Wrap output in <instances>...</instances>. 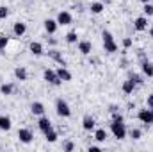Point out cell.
Wrapping results in <instances>:
<instances>
[{
  "label": "cell",
  "mask_w": 153,
  "mask_h": 152,
  "mask_svg": "<svg viewBox=\"0 0 153 152\" xmlns=\"http://www.w3.org/2000/svg\"><path fill=\"white\" fill-rule=\"evenodd\" d=\"M102 38H103V48H105L107 54H114V52H117V43L114 41L112 34H111L109 31H103V32H102Z\"/></svg>",
  "instance_id": "cell-1"
},
{
  "label": "cell",
  "mask_w": 153,
  "mask_h": 152,
  "mask_svg": "<svg viewBox=\"0 0 153 152\" xmlns=\"http://www.w3.org/2000/svg\"><path fill=\"white\" fill-rule=\"evenodd\" d=\"M111 131H112L114 138H117V140H125L126 134H128V131H126V127H125L123 122H112L111 123Z\"/></svg>",
  "instance_id": "cell-2"
},
{
  "label": "cell",
  "mask_w": 153,
  "mask_h": 152,
  "mask_svg": "<svg viewBox=\"0 0 153 152\" xmlns=\"http://www.w3.org/2000/svg\"><path fill=\"white\" fill-rule=\"evenodd\" d=\"M55 111H57L59 116H62V118L71 116V109H70L68 102H66V100H62V99H57V102H55Z\"/></svg>",
  "instance_id": "cell-3"
},
{
  "label": "cell",
  "mask_w": 153,
  "mask_h": 152,
  "mask_svg": "<svg viewBox=\"0 0 153 152\" xmlns=\"http://www.w3.org/2000/svg\"><path fill=\"white\" fill-rule=\"evenodd\" d=\"M43 77H45V81L48 82V84H52V86H59L62 81L59 79L57 75V70H50V68H46L45 72H43Z\"/></svg>",
  "instance_id": "cell-4"
},
{
  "label": "cell",
  "mask_w": 153,
  "mask_h": 152,
  "mask_svg": "<svg viewBox=\"0 0 153 152\" xmlns=\"http://www.w3.org/2000/svg\"><path fill=\"white\" fill-rule=\"evenodd\" d=\"M137 118L143 122V123H146V125H152L153 123V111L150 108H146V109H141L139 113H137Z\"/></svg>",
  "instance_id": "cell-5"
},
{
  "label": "cell",
  "mask_w": 153,
  "mask_h": 152,
  "mask_svg": "<svg viewBox=\"0 0 153 152\" xmlns=\"http://www.w3.org/2000/svg\"><path fill=\"white\" fill-rule=\"evenodd\" d=\"M71 22H73L71 13H68V11H61V13L57 14V23H59V25H71Z\"/></svg>",
  "instance_id": "cell-6"
},
{
  "label": "cell",
  "mask_w": 153,
  "mask_h": 152,
  "mask_svg": "<svg viewBox=\"0 0 153 152\" xmlns=\"http://www.w3.org/2000/svg\"><path fill=\"white\" fill-rule=\"evenodd\" d=\"M134 29L139 31V32L146 31V29H148V16H139V18H135V20H134Z\"/></svg>",
  "instance_id": "cell-7"
},
{
  "label": "cell",
  "mask_w": 153,
  "mask_h": 152,
  "mask_svg": "<svg viewBox=\"0 0 153 152\" xmlns=\"http://www.w3.org/2000/svg\"><path fill=\"white\" fill-rule=\"evenodd\" d=\"M18 138H20V141H22V143L29 145V143L32 141L34 134H32V132H30L29 129H20V131H18Z\"/></svg>",
  "instance_id": "cell-8"
},
{
  "label": "cell",
  "mask_w": 153,
  "mask_h": 152,
  "mask_svg": "<svg viewBox=\"0 0 153 152\" xmlns=\"http://www.w3.org/2000/svg\"><path fill=\"white\" fill-rule=\"evenodd\" d=\"M48 56L55 61V63H59L61 66H66V59L62 57V54L57 50V48H52V50H48Z\"/></svg>",
  "instance_id": "cell-9"
},
{
  "label": "cell",
  "mask_w": 153,
  "mask_h": 152,
  "mask_svg": "<svg viewBox=\"0 0 153 152\" xmlns=\"http://www.w3.org/2000/svg\"><path fill=\"white\" fill-rule=\"evenodd\" d=\"M38 127H39V131L45 134L46 131H50L52 129V122H50V118H46V116H43L41 114V118H39V122H38Z\"/></svg>",
  "instance_id": "cell-10"
},
{
  "label": "cell",
  "mask_w": 153,
  "mask_h": 152,
  "mask_svg": "<svg viewBox=\"0 0 153 152\" xmlns=\"http://www.w3.org/2000/svg\"><path fill=\"white\" fill-rule=\"evenodd\" d=\"M57 27H59L57 20H52V18H46V20H45V31H46L48 34H55Z\"/></svg>",
  "instance_id": "cell-11"
},
{
  "label": "cell",
  "mask_w": 153,
  "mask_h": 152,
  "mask_svg": "<svg viewBox=\"0 0 153 152\" xmlns=\"http://www.w3.org/2000/svg\"><path fill=\"white\" fill-rule=\"evenodd\" d=\"M78 52H80L82 56H89V54L93 52L91 41H78Z\"/></svg>",
  "instance_id": "cell-12"
},
{
  "label": "cell",
  "mask_w": 153,
  "mask_h": 152,
  "mask_svg": "<svg viewBox=\"0 0 153 152\" xmlns=\"http://www.w3.org/2000/svg\"><path fill=\"white\" fill-rule=\"evenodd\" d=\"M94 125H96V122H94V118H93V116L85 114V116L82 118V127H84L85 131H93V129H94Z\"/></svg>",
  "instance_id": "cell-13"
},
{
  "label": "cell",
  "mask_w": 153,
  "mask_h": 152,
  "mask_svg": "<svg viewBox=\"0 0 153 152\" xmlns=\"http://www.w3.org/2000/svg\"><path fill=\"white\" fill-rule=\"evenodd\" d=\"M13 32H14L18 38H22V36L27 32V25H25L23 22H16V23H14V27H13Z\"/></svg>",
  "instance_id": "cell-14"
},
{
  "label": "cell",
  "mask_w": 153,
  "mask_h": 152,
  "mask_svg": "<svg viewBox=\"0 0 153 152\" xmlns=\"http://www.w3.org/2000/svg\"><path fill=\"white\" fill-rule=\"evenodd\" d=\"M57 75H59V79H61L62 82H68V81H71V72H70L66 66H61V68L57 70Z\"/></svg>",
  "instance_id": "cell-15"
},
{
  "label": "cell",
  "mask_w": 153,
  "mask_h": 152,
  "mask_svg": "<svg viewBox=\"0 0 153 152\" xmlns=\"http://www.w3.org/2000/svg\"><path fill=\"white\" fill-rule=\"evenodd\" d=\"M121 90H123V93H125V95H130V93H134V90H135V82H134L132 79H128V81H125V82H123Z\"/></svg>",
  "instance_id": "cell-16"
},
{
  "label": "cell",
  "mask_w": 153,
  "mask_h": 152,
  "mask_svg": "<svg viewBox=\"0 0 153 152\" xmlns=\"http://www.w3.org/2000/svg\"><path fill=\"white\" fill-rule=\"evenodd\" d=\"M11 127H13L11 118H9V116H5V114H2V116H0V131H9Z\"/></svg>",
  "instance_id": "cell-17"
},
{
  "label": "cell",
  "mask_w": 153,
  "mask_h": 152,
  "mask_svg": "<svg viewBox=\"0 0 153 152\" xmlns=\"http://www.w3.org/2000/svg\"><path fill=\"white\" fill-rule=\"evenodd\" d=\"M29 50H30L34 56H41V54H43V45H41L39 41H32V43L29 45Z\"/></svg>",
  "instance_id": "cell-18"
},
{
  "label": "cell",
  "mask_w": 153,
  "mask_h": 152,
  "mask_svg": "<svg viewBox=\"0 0 153 152\" xmlns=\"http://www.w3.org/2000/svg\"><path fill=\"white\" fill-rule=\"evenodd\" d=\"M141 68H143V74H144V75L153 77V63H150V61H143Z\"/></svg>",
  "instance_id": "cell-19"
},
{
  "label": "cell",
  "mask_w": 153,
  "mask_h": 152,
  "mask_svg": "<svg viewBox=\"0 0 153 152\" xmlns=\"http://www.w3.org/2000/svg\"><path fill=\"white\" fill-rule=\"evenodd\" d=\"M89 9H91V13H93V14H100V13H103L105 5H103L102 2H93V4L89 5Z\"/></svg>",
  "instance_id": "cell-20"
},
{
  "label": "cell",
  "mask_w": 153,
  "mask_h": 152,
  "mask_svg": "<svg viewBox=\"0 0 153 152\" xmlns=\"http://www.w3.org/2000/svg\"><path fill=\"white\" fill-rule=\"evenodd\" d=\"M107 138H109V134H107L105 129H96V131H94V140H96V141L102 143V141H105Z\"/></svg>",
  "instance_id": "cell-21"
},
{
  "label": "cell",
  "mask_w": 153,
  "mask_h": 152,
  "mask_svg": "<svg viewBox=\"0 0 153 152\" xmlns=\"http://www.w3.org/2000/svg\"><path fill=\"white\" fill-rule=\"evenodd\" d=\"M14 77H16L18 81H27V70H25L23 66H16V68H14Z\"/></svg>",
  "instance_id": "cell-22"
},
{
  "label": "cell",
  "mask_w": 153,
  "mask_h": 152,
  "mask_svg": "<svg viewBox=\"0 0 153 152\" xmlns=\"http://www.w3.org/2000/svg\"><path fill=\"white\" fill-rule=\"evenodd\" d=\"M30 111H32V114H38V116H41V114L45 113V106H43L41 102H32Z\"/></svg>",
  "instance_id": "cell-23"
},
{
  "label": "cell",
  "mask_w": 153,
  "mask_h": 152,
  "mask_svg": "<svg viewBox=\"0 0 153 152\" xmlns=\"http://www.w3.org/2000/svg\"><path fill=\"white\" fill-rule=\"evenodd\" d=\"M45 138H46L48 143H55V141H57V132H55L53 129H50V131L45 132Z\"/></svg>",
  "instance_id": "cell-24"
},
{
  "label": "cell",
  "mask_w": 153,
  "mask_h": 152,
  "mask_svg": "<svg viewBox=\"0 0 153 152\" xmlns=\"http://www.w3.org/2000/svg\"><path fill=\"white\" fill-rule=\"evenodd\" d=\"M13 90H14L13 84H2V86H0V93H2V95H11Z\"/></svg>",
  "instance_id": "cell-25"
},
{
  "label": "cell",
  "mask_w": 153,
  "mask_h": 152,
  "mask_svg": "<svg viewBox=\"0 0 153 152\" xmlns=\"http://www.w3.org/2000/svg\"><path fill=\"white\" fill-rule=\"evenodd\" d=\"M66 41H68L70 45H73V43H76V41H78V34H76L75 31H70V32L66 34Z\"/></svg>",
  "instance_id": "cell-26"
},
{
  "label": "cell",
  "mask_w": 153,
  "mask_h": 152,
  "mask_svg": "<svg viewBox=\"0 0 153 152\" xmlns=\"http://www.w3.org/2000/svg\"><path fill=\"white\" fill-rule=\"evenodd\" d=\"M143 11H144V16H153V4L152 2H146Z\"/></svg>",
  "instance_id": "cell-27"
},
{
  "label": "cell",
  "mask_w": 153,
  "mask_h": 152,
  "mask_svg": "<svg viewBox=\"0 0 153 152\" xmlns=\"http://www.w3.org/2000/svg\"><path fill=\"white\" fill-rule=\"evenodd\" d=\"M128 134H130V138H132V140H141V136H143L141 129H132Z\"/></svg>",
  "instance_id": "cell-28"
},
{
  "label": "cell",
  "mask_w": 153,
  "mask_h": 152,
  "mask_svg": "<svg viewBox=\"0 0 153 152\" xmlns=\"http://www.w3.org/2000/svg\"><path fill=\"white\" fill-rule=\"evenodd\" d=\"M128 79H132V81L135 82V86H141V84L144 82V81H143V77L137 75V74H130V77H128Z\"/></svg>",
  "instance_id": "cell-29"
},
{
  "label": "cell",
  "mask_w": 153,
  "mask_h": 152,
  "mask_svg": "<svg viewBox=\"0 0 153 152\" xmlns=\"http://www.w3.org/2000/svg\"><path fill=\"white\" fill-rule=\"evenodd\" d=\"M7 45H9V38L7 36H0V50H5Z\"/></svg>",
  "instance_id": "cell-30"
},
{
  "label": "cell",
  "mask_w": 153,
  "mask_h": 152,
  "mask_svg": "<svg viewBox=\"0 0 153 152\" xmlns=\"http://www.w3.org/2000/svg\"><path fill=\"white\" fill-rule=\"evenodd\" d=\"M7 14H9V9L5 5H0V20H5Z\"/></svg>",
  "instance_id": "cell-31"
},
{
  "label": "cell",
  "mask_w": 153,
  "mask_h": 152,
  "mask_svg": "<svg viewBox=\"0 0 153 152\" xmlns=\"http://www.w3.org/2000/svg\"><path fill=\"white\" fill-rule=\"evenodd\" d=\"M73 149H75V145H73L71 141H66V143L62 145V150H64V152H71Z\"/></svg>",
  "instance_id": "cell-32"
},
{
  "label": "cell",
  "mask_w": 153,
  "mask_h": 152,
  "mask_svg": "<svg viewBox=\"0 0 153 152\" xmlns=\"http://www.w3.org/2000/svg\"><path fill=\"white\" fill-rule=\"evenodd\" d=\"M112 122H123V114L117 113V111H112Z\"/></svg>",
  "instance_id": "cell-33"
},
{
  "label": "cell",
  "mask_w": 153,
  "mask_h": 152,
  "mask_svg": "<svg viewBox=\"0 0 153 152\" xmlns=\"http://www.w3.org/2000/svg\"><path fill=\"white\" fill-rule=\"evenodd\" d=\"M146 108H150L153 111V95H148V99H146Z\"/></svg>",
  "instance_id": "cell-34"
},
{
  "label": "cell",
  "mask_w": 153,
  "mask_h": 152,
  "mask_svg": "<svg viewBox=\"0 0 153 152\" xmlns=\"http://www.w3.org/2000/svg\"><path fill=\"white\" fill-rule=\"evenodd\" d=\"M123 47H125V48H130V47H132V39L125 38V39H123Z\"/></svg>",
  "instance_id": "cell-35"
},
{
  "label": "cell",
  "mask_w": 153,
  "mask_h": 152,
  "mask_svg": "<svg viewBox=\"0 0 153 152\" xmlns=\"http://www.w3.org/2000/svg\"><path fill=\"white\" fill-rule=\"evenodd\" d=\"M48 43H50L52 47H55V45H57V39L55 38H48Z\"/></svg>",
  "instance_id": "cell-36"
},
{
  "label": "cell",
  "mask_w": 153,
  "mask_h": 152,
  "mask_svg": "<svg viewBox=\"0 0 153 152\" xmlns=\"http://www.w3.org/2000/svg\"><path fill=\"white\" fill-rule=\"evenodd\" d=\"M89 150H91V152H100L102 149H100V147H96V145H93V147H89Z\"/></svg>",
  "instance_id": "cell-37"
},
{
  "label": "cell",
  "mask_w": 153,
  "mask_h": 152,
  "mask_svg": "<svg viewBox=\"0 0 153 152\" xmlns=\"http://www.w3.org/2000/svg\"><path fill=\"white\" fill-rule=\"evenodd\" d=\"M150 38L153 39V27H152V29H150Z\"/></svg>",
  "instance_id": "cell-38"
},
{
  "label": "cell",
  "mask_w": 153,
  "mask_h": 152,
  "mask_svg": "<svg viewBox=\"0 0 153 152\" xmlns=\"http://www.w3.org/2000/svg\"><path fill=\"white\" fill-rule=\"evenodd\" d=\"M141 2H143V4H146V2H152V0H141Z\"/></svg>",
  "instance_id": "cell-39"
},
{
  "label": "cell",
  "mask_w": 153,
  "mask_h": 152,
  "mask_svg": "<svg viewBox=\"0 0 153 152\" xmlns=\"http://www.w3.org/2000/svg\"><path fill=\"white\" fill-rule=\"evenodd\" d=\"M152 2H153V0H152Z\"/></svg>",
  "instance_id": "cell-40"
}]
</instances>
